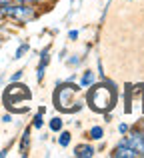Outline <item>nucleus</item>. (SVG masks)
Segmentation results:
<instances>
[{
    "label": "nucleus",
    "instance_id": "f3484780",
    "mask_svg": "<svg viewBox=\"0 0 144 158\" xmlns=\"http://www.w3.org/2000/svg\"><path fill=\"white\" fill-rule=\"evenodd\" d=\"M10 120H12V114H4L2 116V122H10Z\"/></svg>",
    "mask_w": 144,
    "mask_h": 158
},
{
    "label": "nucleus",
    "instance_id": "39448f33",
    "mask_svg": "<svg viewBox=\"0 0 144 158\" xmlns=\"http://www.w3.org/2000/svg\"><path fill=\"white\" fill-rule=\"evenodd\" d=\"M120 144H126V146H130L134 152H138V156H144V134L142 132H136V134H132V136H126Z\"/></svg>",
    "mask_w": 144,
    "mask_h": 158
},
{
    "label": "nucleus",
    "instance_id": "0eeeda50",
    "mask_svg": "<svg viewBox=\"0 0 144 158\" xmlns=\"http://www.w3.org/2000/svg\"><path fill=\"white\" fill-rule=\"evenodd\" d=\"M28 146H30V130H24V134H22V140H20V154L22 156H26L28 154Z\"/></svg>",
    "mask_w": 144,
    "mask_h": 158
},
{
    "label": "nucleus",
    "instance_id": "f257e3e1",
    "mask_svg": "<svg viewBox=\"0 0 144 158\" xmlns=\"http://www.w3.org/2000/svg\"><path fill=\"white\" fill-rule=\"evenodd\" d=\"M116 102V90L110 84L92 86L88 92V104L94 112H108Z\"/></svg>",
    "mask_w": 144,
    "mask_h": 158
},
{
    "label": "nucleus",
    "instance_id": "dca6fc26",
    "mask_svg": "<svg viewBox=\"0 0 144 158\" xmlns=\"http://www.w3.org/2000/svg\"><path fill=\"white\" fill-rule=\"evenodd\" d=\"M68 38H70V40H76L78 38V32L76 30H70V32H68Z\"/></svg>",
    "mask_w": 144,
    "mask_h": 158
},
{
    "label": "nucleus",
    "instance_id": "a211bd4d",
    "mask_svg": "<svg viewBox=\"0 0 144 158\" xmlns=\"http://www.w3.org/2000/svg\"><path fill=\"white\" fill-rule=\"evenodd\" d=\"M118 130H120V132H126V130H128V126H126V124H120V126H118Z\"/></svg>",
    "mask_w": 144,
    "mask_h": 158
},
{
    "label": "nucleus",
    "instance_id": "9d476101",
    "mask_svg": "<svg viewBox=\"0 0 144 158\" xmlns=\"http://www.w3.org/2000/svg\"><path fill=\"white\" fill-rule=\"evenodd\" d=\"M102 136H104L102 126H92V128H90V138H92V140H100Z\"/></svg>",
    "mask_w": 144,
    "mask_h": 158
},
{
    "label": "nucleus",
    "instance_id": "7ed1b4c3",
    "mask_svg": "<svg viewBox=\"0 0 144 158\" xmlns=\"http://www.w3.org/2000/svg\"><path fill=\"white\" fill-rule=\"evenodd\" d=\"M0 14L8 16V18H16V20H20V22H28V20H32L36 16L34 10H32V6H28V4H24V2L14 4L12 0L0 6Z\"/></svg>",
    "mask_w": 144,
    "mask_h": 158
},
{
    "label": "nucleus",
    "instance_id": "2eb2a0df",
    "mask_svg": "<svg viewBox=\"0 0 144 158\" xmlns=\"http://www.w3.org/2000/svg\"><path fill=\"white\" fill-rule=\"evenodd\" d=\"M20 78H22V70H16V72L10 76V80H12V82H18Z\"/></svg>",
    "mask_w": 144,
    "mask_h": 158
},
{
    "label": "nucleus",
    "instance_id": "423d86ee",
    "mask_svg": "<svg viewBox=\"0 0 144 158\" xmlns=\"http://www.w3.org/2000/svg\"><path fill=\"white\" fill-rule=\"evenodd\" d=\"M112 156L116 158H138V152H134L130 146H126V144H118L116 148H114Z\"/></svg>",
    "mask_w": 144,
    "mask_h": 158
},
{
    "label": "nucleus",
    "instance_id": "9b49d317",
    "mask_svg": "<svg viewBox=\"0 0 144 158\" xmlns=\"http://www.w3.org/2000/svg\"><path fill=\"white\" fill-rule=\"evenodd\" d=\"M70 138H72L70 132H62V134H60V140H58L60 146H68V144H70Z\"/></svg>",
    "mask_w": 144,
    "mask_h": 158
},
{
    "label": "nucleus",
    "instance_id": "4468645a",
    "mask_svg": "<svg viewBox=\"0 0 144 158\" xmlns=\"http://www.w3.org/2000/svg\"><path fill=\"white\" fill-rule=\"evenodd\" d=\"M26 50H28V44H20L18 50H16V54H14V58H16V60H18V58H22L24 54H26Z\"/></svg>",
    "mask_w": 144,
    "mask_h": 158
},
{
    "label": "nucleus",
    "instance_id": "20e7f679",
    "mask_svg": "<svg viewBox=\"0 0 144 158\" xmlns=\"http://www.w3.org/2000/svg\"><path fill=\"white\" fill-rule=\"evenodd\" d=\"M78 90H80V86H74V84H64V86H60V88L56 90V94H54L56 106H58L62 112H70V110H72V106H70L72 94H76Z\"/></svg>",
    "mask_w": 144,
    "mask_h": 158
},
{
    "label": "nucleus",
    "instance_id": "ddd939ff",
    "mask_svg": "<svg viewBox=\"0 0 144 158\" xmlns=\"http://www.w3.org/2000/svg\"><path fill=\"white\" fill-rule=\"evenodd\" d=\"M50 128H52L54 132H58L60 128H62V120H60V118H52V120H50Z\"/></svg>",
    "mask_w": 144,
    "mask_h": 158
},
{
    "label": "nucleus",
    "instance_id": "6ab92c4d",
    "mask_svg": "<svg viewBox=\"0 0 144 158\" xmlns=\"http://www.w3.org/2000/svg\"><path fill=\"white\" fill-rule=\"evenodd\" d=\"M0 46H2V42H0Z\"/></svg>",
    "mask_w": 144,
    "mask_h": 158
},
{
    "label": "nucleus",
    "instance_id": "6e6552de",
    "mask_svg": "<svg viewBox=\"0 0 144 158\" xmlns=\"http://www.w3.org/2000/svg\"><path fill=\"white\" fill-rule=\"evenodd\" d=\"M74 154H76L78 158H90V156H94V148L92 146H88V144H82V146H78L76 150H74Z\"/></svg>",
    "mask_w": 144,
    "mask_h": 158
},
{
    "label": "nucleus",
    "instance_id": "f03ea898",
    "mask_svg": "<svg viewBox=\"0 0 144 158\" xmlns=\"http://www.w3.org/2000/svg\"><path fill=\"white\" fill-rule=\"evenodd\" d=\"M30 98H32V94H30V90H28V86H24V84L12 82V84L4 90V106L10 112H16V104H20L22 100H30Z\"/></svg>",
    "mask_w": 144,
    "mask_h": 158
},
{
    "label": "nucleus",
    "instance_id": "1a4fd4ad",
    "mask_svg": "<svg viewBox=\"0 0 144 158\" xmlns=\"http://www.w3.org/2000/svg\"><path fill=\"white\" fill-rule=\"evenodd\" d=\"M94 82V76H92V72L90 70H86L84 74H82V78H80V88H88L90 84Z\"/></svg>",
    "mask_w": 144,
    "mask_h": 158
},
{
    "label": "nucleus",
    "instance_id": "f8f14e48",
    "mask_svg": "<svg viewBox=\"0 0 144 158\" xmlns=\"http://www.w3.org/2000/svg\"><path fill=\"white\" fill-rule=\"evenodd\" d=\"M42 124H44V120H42V112H38V114L34 116V120H32V126H34V128H42Z\"/></svg>",
    "mask_w": 144,
    "mask_h": 158
}]
</instances>
